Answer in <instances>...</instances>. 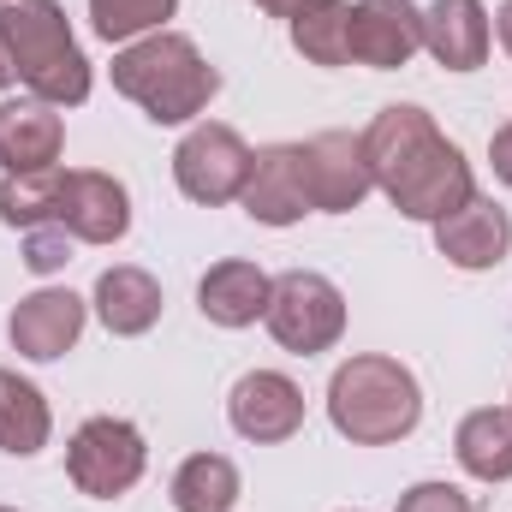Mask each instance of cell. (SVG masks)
Masks as SVG:
<instances>
[{"instance_id": "83f0119b", "label": "cell", "mask_w": 512, "mask_h": 512, "mask_svg": "<svg viewBox=\"0 0 512 512\" xmlns=\"http://www.w3.org/2000/svg\"><path fill=\"white\" fill-rule=\"evenodd\" d=\"M495 30H501V48L512 54V0H501V12H495Z\"/></svg>"}, {"instance_id": "2e32d148", "label": "cell", "mask_w": 512, "mask_h": 512, "mask_svg": "<svg viewBox=\"0 0 512 512\" xmlns=\"http://www.w3.org/2000/svg\"><path fill=\"white\" fill-rule=\"evenodd\" d=\"M60 114L48 102H0V167L6 173H48L60 161Z\"/></svg>"}, {"instance_id": "f546056e", "label": "cell", "mask_w": 512, "mask_h": 512, "mask_svg": "<svg viewBox=\"0 0 512 512\" xmlns=\"http://www.w3.org/2000/svg\"><path fill=\"white\" fill-rule=\"evenodd\" d=\"M0 512H18V507H0Z\"/></svg>"}, {"instance_id": "4316f807", "label": "cell", "mask_w": 512, "mask_h": 512, "mask_svg": "<svg viewBox=\"0 0 512 512\" xmlns=\"http://www.w3.org/2000/svg\"><path fill=\"white\" fill-rule=\"evenodd\" d=\"M12 78H18V72H12V42H6V24H0V90H6Z\"/></svg>"}, {"instance_id": "8fae6325", "label": "cell", "mask_w": 512, "mask_h": 512, "mask_svg": "<svg viewBox=\"0 0 512 512\" xmlns=\"http://www.w3.org/2000/svg\"><path fill=\"white\" fill-rule=\"evenodd\" d=\"M6 334H12V346H18L24 358L54 364V358H66V352L78 346V334H84V298L66 292V286H42V292L18 298Z\"/></svg>"}, {"instance_id": "4fadbf2b", "label": "cell", "mask_w": 512, "mask_h": 512, "mask_svg": "<svg viewBox=\"0 0 512 512\" xmlns=\"http://www.w3.org/2000/svg\"><path fill=\"white\" fill-rule=\"evenodd\" d=\"M245 215L262 227H292L310 215V191H304V149L298 143H274L251 161V179H245Z\"/></svg>"}, {"instance_id": "8992f818", "label": "cell", "mask_w": 512, "mask_h": 512, "mask_svg": "<svg viewBox=\"0 0 512 512\" xmlns=\"http://www.w3.org/2000/svg\"><path fill=\"white\" fill-rule=\"evenodd\" d=\"M143 465H149V447H143L137 423H126V417H90L72 435V447H66V477L90 501L126 495L131 483L143 477Z\"/></svg>"}, {"instance_id": "d6986e66", "label": "cell", "mask_w": 512, "mask_h": 512, "mask_svg": "<svg viewBox=\"0 0 512 512\" xmlns=\"http://www.w3.org/2000/svg\"><path fill=\"white\" fill-rule=\"evenodd\" d=\"M48 435H54V411H48L42 387L24 382L18 370H0V453L30 459L48 447Z\"/></svg>"}, {"instance_id": "7a4b0ae2", "label": "cell", "mask_w": 512, "mask_h": 512, "mask_svg": "<svg viewBox=\"0 0 512 512\" xmlns=\"http://www.w3.org/2000/svg\"><path fill=\"white\" fill-rule=\"evenodd\" d=\"M114 90L137 102L155 126H185L197 120L215 90H221V72L203 60V48L179 30H149L143 42H131L114 54Z\"/></svg>"}, {"instance_id": "484cf974", "label": "cell", "mask_w": 512, "mask_h": 512, "mask_svg": "<svg viewBox=\"0 0 512 512\" xmlns=\"http://www.w3.org/2000/svg\"><path fill=\"white\" fill-rule=\"evenodd\" d=\"M489 161H495V179L512 185V126H501L495 137H489Z\"/></svg>"}, {"instance_id": "3957f363", "label": "cell", "mask_w": 512, "mask_h": 512, "mask_svg": "<svg viewBox=\"0 0 512 512\" xmlns=\"http://www.w3.org/2000/svg\"><path fill=\"white\" fill-rule=\"evenodd\" d=\"M328 417L346 441L358 447H387V441H405L423 417V387L417 376L399 364V358H346L328 382Z\"/></svg>"}, {"instance_id": "ba28073f", "label": "cell", "mask_w": 512, "mask_h": 512, "mask_svg": "<svg viewBox=\"0 0 512 512\" xmlns=\"http://www.w3.org/2000/svg\"><path fill=\"white\" fill-rule=\"evenodd\" d=\"M48 227H66L78 245H114V239H126V227H131L126 185H120L114 173H96V167L60 173Z\"/></svg>"}, {"instance_id": "9a60e30c", "label": "cell", "mask_w": 512, "mask_h": 512, "mask_svg": "<svg viewBox=\"0 0 512 512\" xmlns=\"http://www.w3.org/2000/svg\"><path fill=\"white\" fill-rule=\"evenodd\" d=\"M489 12L483 0H435L423 12V48L447 66V72H477L489 60Z\"/></svg>"}, {"instance_id": "d4e9b609", "label": "cell", "mask_w": 512, "mask_h": 512, "mask_svg": "<svg viewBox=\"0 0 512 512\" xmlns=\"http://www.w3.org/2000/svg\"><path fill=\"white\" fill-rule=\"evenodd\" d=\"M399 512H477V507H471V495L453 489V483H417V489L399 495Z\"/></svg>"}, {"instance_id": "603a6c76", "label": "cell", "mask_w": 512, "mask_h": 512, "mask_svg": "<svg viewBox=\"0 0 512 512\" xmlns=\"http://www.w3.org/2000/svg\"><path fill=\"white\" fill-rule=\"evenodd\" d=\"M173 12H179V0H90V24H96L102 42L149 36V30H161Z\"/></svg>"}, {"instance_id": "277c9868", "label": "cell", "mask_w": 512, "mask_h": 512, "mask_svg": "<svg viewBox=\"0 0 512 512\" xmlns=\"http://www.w3.org/2000/svg\"><path fill=\"white\" fill-rule=\"evenodd\" d=\"M0 24L12 42V72H18V84L36 90V102L78 108L90 96V60L78 54L60 0H12V6H0Z\"/></svg>"}, {"instance_id": "7402d4cb", "label": "cell", "mask_w": 512, "mask_h": 512, "mask_svg": "<svg viewBox=\"0 0 512 512\" xmlns=\"http://www.w3.org/2000/svg\"><path fill=\"white\" fill-rule=\"evenodd\" d=\"M346 18L352 6L346 0H304L286 24H292V48L310 60V66H346Z\"/></svg>"}, {"instance_id": "cb8c5ba5", "label": "cell", "mask_w": 512, "mask_h": 512, "mask_svg": "<svg viewBox=\"0 0 512 512\" xmlns=\"http://www.w3.org/2000/svg\"><path fill=\"white\" fill-rule=\"evenodd\" d=\"M72 245H78V239H72L66 227H30V233H24V268H30V274H54V268L72 262Z\"/></svg>"}, {"instance_id": "6da1fadb", "label": "cell", "mask_w": 512, "mask_h": 512, "mask_svg": "<svg viewBox=\"0 0 512 512\" xmlns=\"http://www.w3.org/2000/svg\"><path fill=\"white\" fill-rule=\"evenodd\" d=\"M364 161H370V179L387 191V203L411 221H447L453 209H465L477 197L471 161L459 155V143H447L435 120L411 102L382 108L370 120Z\"/></svg>"}, {"instance_id": "52a82bcc", "label": "cell", "mask_w": 512, "mask_h": 512, "mask_svg": "<svg viewBox=\"0 0 512 512\" xmlns=\"http://www.w3.org/2000/svg\"><path fill=\"white\" fill-rule=\"evenodd\" d=\"M251 149H245V137L233 126H191L179 137V149H173V179H179V191L191 197V203H233L239 191H245V179H251Z\"/></svg>"}, {"instance_id": "5b68a950", "label": "cell", "mask_w": 512, "mask_h": 512, "mask_svg": "<svg viewBox=\"0 0 512 512\" xmlns=\"http://www.w3.org/2000/svg\"><path fill=\"white\" fill-rule=\"evenodd\" d=\"M268 334L298 352V358H316L328 352L340 334H346V298L328 274L316 268H292L268 286Z\"/></svg>"}, {"instance_id": "9c48e42d", "label": "cell", "mask_w": 512, "mask_h": 512, "mask_svg": "<svg viewBox=\"0 0 512 512\" xmlns=\"http://www.w3.org/2000/svg\"><path fill=\"white\" fill-rule=\"evenodd\" d=\"M304 149V191H310V209H322V215H346V209H358L364 197H370V161H364V137H352V131H322V137H310V143H298Z\"/></svg>"}, {"instance_id": "30bf717a", "label": "cell", "mask_w": 512, "mask_h": 512, "mask_svg": "<svg viewBox=\"0 0 512 512\" xmlns=\"http://www.w3.org/2000/svg\"><path fill=\"white\" fill-rule=\"evenodd\" d=\"M423 48V12L411 0H358L346 18V54L358 66L393 72Z\"/></svg>"}, {"instance_id": "ac0fdd59", "label": "cell", "mask_w": 512, "mask_h": 512, "mask_svg": "<svg viewBox=\"0 0 512 512\" xmlns=\"http://www.w3.org/2000/svg\"><path fill=\"white\" fill-rule=\"evenodd\" d=\"M96 316H102L108 334H120V340L149 334V328L161 322V286H155V274H149V268H131V262L108 268V274L96 280Z\"/></svg>"}, {"instance_id": "e0dca14e", "label": "cell", "mask_w": 512, "mask_h": 512, "mask_svg": "<svg viewBox=\"0 0 512 512\" xmlns=\"http://www.w3.org/2000/svg\"><path fill=\"white\" fill-rule=\"evenodd\" d=\"M268 286H274V280H268L256 262L227 256V262H215V268L203 274L197 310H203L215 328H251L256 316H268Z\"/></svg>"}, {"instance_id": "ffe728a7", "label": "cell", "mask_w": 512, "mask_h": 512, "mask_svg": "<svg viewBox=\"0 0 512 512\" xmlns=\"http://www.w3.org/2000/svg\"><path fill=\"white\" fill-rule=\"evenodd\" d=\"M453 453H459V465H465L471 477L507 483L512 477V411H495V405L471 411V417L459 423V435H453Z\"/></svg>"}, {"instance_id": "7c38bea8", "label": "cell", "mask_w": 512, "mask_h": 512, "mask_svg": "<svg viewBox=\"0 0 512 512\" xmlns=\"http://www.w3.org/2000/svg\"><path fill=\"white\" fill-rule=\"evenodd\" d=\"M227 417H233V429L245 441H262V447L268 441H292L304 429V393H298V382H286L280 370H251L233 387Z\"/></svg>"}, {"instance_id": "f1b7e54d", "label": "cell", "mask_w": 512, "mask_h": 512, "mask_svg": "<svg viewBox=\"0 0 512 512\" xmlns=\"http://www.w3.org/2000/svg\"><path fill=\"white\" fill-rule=\"evenodd\" d=\"M256 6H262V12H268V18H292V12H298V6H304V0H256Z\"/></svg>"}, {"instance_id": "44dd1931", "label": "cell", "mask_w": 512, "mask_h": 512, "mask_svg": "<svg viewBox=\"0 0 512 512\" xmlns=\"http://www.w3.org/2000/svg\"><path fill=\"white\" fill-rule=\"evenodd\" d=\"M173 507L179 512H233L239 507V465L227 453H197L173 471Z\"/></svg>"}, {"instance_id": "5bb4252c", "label": "cell", "mask_w": 512, "mask_h": 512, "mask_svg": "<svg viewBox=\"0 0 512 512\" xmlns=\"http://www.w3.org/2000/svg\"><path fill=\"white\" fill-rule=\"evenodd\" d=\"M435 251L453 268H495L512 251V221L495 197H471L447 221H435Z\"/></svg>"}]
</instances>
